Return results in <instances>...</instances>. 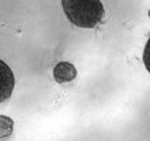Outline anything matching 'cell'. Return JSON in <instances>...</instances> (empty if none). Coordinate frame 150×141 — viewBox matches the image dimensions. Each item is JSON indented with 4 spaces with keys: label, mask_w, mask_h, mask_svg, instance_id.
<instances>
[{
    "label": "cell",
    "mask_w": 150,
    "mask_h": 141,
    "mask_svg": "<svg viewBox=\"0 0 150 141\" xmlns=\"http://www.w3.org/2000/svg\"><path fill=\"white\" fill-rule=\"evenodd\" d=\"M69 21L79 28H94L104 17L101 0H62Z\"/></svg>",
    "instance_id": "6da1fadb"
},
{
    "label": "cell",
    "mask_w": 150,
    "mask_h": 141,
    "mask_svg": "<svg viewBox=\"0 0 150 141\" xmlns=\"http://www.w3.org/2000/svg\"><path fill=\"white\" fill-rule=\"evenodd\" d=\"M14 74L3 60H0V103L8 99L14 90Z\"/></svg>",
    "instance_id": "7a4b0ae2"
},
{
    "label": "cell",
    "mask_w": 150,
    "mask_h": 141,
    "mask_svg": "<svg viewBox=\"0 0 150 141\" xmlns=\"http://www.w3.org/2000/svg\"><path fill=\"white\" fill-rule=\"evenodd\" d=\"M76 76H77L76 67L67 62H60L53 69V77L58 83H69V81L74 80Z\"/></svg>",
    "instance_id": "3957f363"
},
{
    "label": "cell",
    "mask_w": 150,
    "mask_h": 141,
    "mask_svg": "<svg viewBox=\"0 0 150 141\" xmlns=\"http://www.w3.org/2000/svg\"><path fill=\"white\" fill-rule=\"evenodd\" d=\"M14 122L11 117L1 115L0 116V138H8L13 134Z\"/></svg>",
    "instance_id": "277c9868"
},
{
    "label": "cell",
    "mask_w": 150,
    "mask_h": 141,
    "mask_svg": "<svg viewBox=\"0 0 150 141\" xmlns=\"http://www.w3.org/2000/svg\"><path fill=\"white\" fill-rule=\"evenodd\" d=\"M143 63L146 66L147 71L150 73V38L149 41L146 42V46H144V51H143Z\"/></svg>",
    "instance_id": "5b68a950"
}]
</instances>
